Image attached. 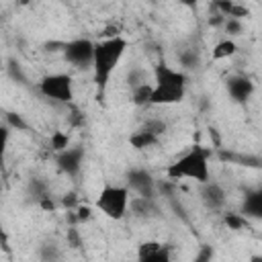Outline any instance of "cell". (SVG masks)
Segmentation results:
<instances>
[{
	"label": "cell",
	"mask_w": 262,
	"mask_h": 262,
	"mask_svg": "<svg viewBox=\"0 0 262 262\" xmlns=\"http://www.w3.org/2000/svg\"><path fill=\"white\" fill-rule=\"evenodd\" d=\"M137 262H172V252L166 244L147 239L137 248Z\"/></svg>",
	"instance_id": "obj_10"
},
{
	"label": "cell",
	"mask_w": 262,
	"mask_h": 262,
	"mask_svg": "<svg viewBox=\"0 0 262 262\" xmlns=\"http://www.w3.org/2000/svg\"><path fill=\"white\" fill-rule=\"evenodd\" d=\"M223 223L231 229V231H242L244 227H248V219L237 211V213H233V211H227V213H223Z\"/></svg>",
	"instance_id": "obj_19"
},
{
	"label": "cell",
	"mask_w": 262,
	"mask_h": 262,
	"mask_svg": "<svg viewBox=\"0 0 262 262\" xmlns=\"http://www.w3.org/2000/svg\"><path fill=\"white\" fill-rule=\"evenodd\" d=\"M49 145H51V149L55 151V154H61V151H66L70 145H72V141H70V135L66 133V131H53L51 135H49Z\"/></svg>",
	"instance_id": "obj_17"
},
{
	"label": "cell",
	"mask_w": 262,
	"mask_h": 262,
	"mask_svg": "<svg viewBox=\"0 0 262 262\" xmlns=\"http://www.w3.org/2000/svg\"><path fill=\"white\" fill-rule=\"evenodd\" d=\"M129 41L123 35H111L102 41H94V61H92V80L96 84V92L102 98L106 94L113 72L119 68L127 53Z\"/></svg>",
	"instance_id": "obj_1"
},
{
	"label": "cell",
	"mask_w": 262,
	"mask_h": 262,
	"mask_svg": "<svg viewBox=\"0 0 262 262\" xmlns=\"http://www.w3.org/2000/svg\"><path fill=\"white\" fill-rule=\"evenodd\" d=\"M213 258H215V250H213V246L203 244V246L196 250L192 262H213Z\"/></svg>",
	"instance_id": "obj_21"
},
{
	"label": "cell",
	"mask_w": 262,
	"mask_h": 262,
	"mask_svg": "<svg viewBox=\"0 0 262 262\" xmlns=\"http://www.w3.org/2000/svg\"><path fill=\"white\" fill-rule=\"evenodd\" d=\"M160 143V137H156L154 133H149V131H145L143 127H139V129H135L131 135H129V145L133 147V149H147V147H154V145H158Z\"/></svg>",
	"instance_id": "obj_13"
},
{
	"label": "cell",
	"mask_w": 262,
	"mask_h": 262,
	"mask_svg": "<svg viewBox=\"0 0 262 262\" xmlns=\"http://www.w3.org/2000/svg\"><path fill=\"white\" fill-rule=\"evenodd\" d=\"M127 186L131 190H135L141 199H154V192H156V182H154V176L147 172V170H141V168H135L127 174Z\"/></svg>",
	"instance_id": "obj_11"
},
{
	"label": "cell",
	"mask_w": 262,
	"mask_h": 262,
	"mask_svg": "<svg viewBox=\"0 0 262 262\" xmlns=\"http://www.w3.org/2000/svg\"><path fill=\"white\" fill-rule=\"evenodd\" d=\"M235 53H237V43H235L231 37H227V39H221V41L215 43L211 55H213L215 61H221V59H229V57H233Z\"/></svg>",
	"instance_id": "obj_15"
},
{
	"label": "cell",
	"mask_w": 262,
	"mask_h": 262,
	"mask_svg": "<svg viewBox=\"0 0 262 262\" xmlns=\"http://www.w3.org/2000/svg\"><path fill=\"white\" fill-rule=\"evenodd\" d=\"M180 63L184 68H194L199 63V55H188V53H182L180 55Z\"/></svg>",
	"instance_id": "obj_23"
},
{
	"label": "cell",
	"mask_w": 262,
	"mask_h": 262,
	"mask_svg": "<svg viewBox=\"0 0 262 262\" xmlns=\"http://www.w3.org/2000/svg\"><path fill=\"white\" fill-rule=\"evenodd\" d=\"M225 31L229 35H239L242 33V20H237V18H225Z\"/></svg>",
	"instance_id": "obj_22"
},
{
	"label": "cell",
	"mask_w": 262,
	"mask_h": 262,
	"mask_svg": "<svg viewBox=\"0 0 262 262\" xmlns=\"http://www.w3.org/2000/svg\"><path fill=\"white\" fill-rule=\"evenodd\" d=\"M37 88L45 98H49L53 102H72L74 100V80L70 74H63V72L45 74L39 80Z\"/></svg>",
	"instance_id": "obj_5"
},
{
	"label": "cell",
	"mask_w": 262,
	"mask_h": 262,
	"mask_svg": "<svg viewBox=\"0 0 262 262\" xmlns=\"http://www.w3.org/2000/svg\"><path fill=\"white\" fill-rule=\"evenodd\" d=\"M63 57L68 63H72L74 68L80 70H92V61H94V41L90 39H72L63 45Z\"/></svg>",
	"instance_id": "obj_6"
},
{
	"label": "cell",
	"mask_w": 262,
	"mask_h": 262,
	"mask_svg": "<svg viewBox=\"0 0 262 262\" xmlns=\"http://www.w3.org/2000/svg\"><path fill=\"white\" fill-rule=\"evenodd\" d=\"M145 131H149V133H154L156 137H160L162 139V135H166V131H168V125L162 121V119H156V117H151V119H147L143 125H141Z\"/></svg>",
	"instance_id": "obj_20"
},
{
	"label": "cell",
	"mask_w": 262,
	"mask_h": 262,
	"mask_svg": "<svg viewBox=\"0 0 262 262\" xmlns=\"http://www.w3.org/2000/svg\"><path fill=\"white\" fill-rule=\"evenodd\" d=\"M39 256L43 262H59L61 260V248L53 242H45L39 248Z\"/></svg>",
	"instance_id": "obj_18"
},
{
	"label": "cell",
	"mask_w": 262,
	"mask_h": 262,
	"mask_svg": "<svg viewBox=\"0 0 262 262\" xmlns=\"http://www.w3.org/2000/svg\"><path fill=\"white\" fill-rule=\"evenodd\" d=\"M188 76L184 70L172 68L166 61L154 66V94L151 106H170L180 104L186 96Z\"/></svg>",
	"instance_id": "obj_2"
},
{
	"label": "cell",
	"mask_w": 262,
	"mask_h": 262,
	"mask_svg": "<svg viewBox=\"0 0 262 262\" xmlns=\"http://www.w3.org/2000/svg\"><path fill=\"white\" fill-rule=\"evenodd\" d=\"M225 90H227V96L235 102V104H246L252 96H254V82L252 78L244 76V74H233L225 80Z\"/></svg>",
	"instance_id": "obj_8"
},
{
	"label": "cell",
	"mask_w": 262,
	"mask_h": 262,
	"mask_svg": "<svg viewBox=\"0 0 262 262\" xmlns=\"http://www.w3.org/2000/svg\"><path fill=\"white\" fill-rule=\"evenodd\" d=\"M76 213H78V219H80V221H84V219H88V217H90V213H92V211H90V207H86V205H80Z\"/></svg>",
	"instance_id": "obj_24"
},
{
	"label": "cell",
	"mask_w": 262,
	"mask_h": 262,
	"mask_svg": "<svg viewBox=\"0 0 262 262\" xmlns=\"http://www.w3.org/2000/svg\"><path fill=\"white\" fill-rule=\"evenodd\" d=\"M215 6H217V10H221L223 18H237V20H242V16L250 14V10L244 4H235V2H217Z\"/></svg>",
	"instance_id": "obj_16"
},
{
	"label": "cell",
	"mask_w": 262,
	"mask_h": 262,
	"mask_svg": "<svg viewBox=\"0 0 262 262\" xmlns=\"http://www.w3.org/2000/svg\"><path fill=\"white\" fill-rule=\"evenodd\" d=\"M239 213L246 219L252 221H262V184L248 188L242 196V205H239Z\"/></svg>",
	"instance_id": "obj_12"
},
{
	"label": "cell",
	"mask_w": 262,
	"mask_h": 262,
	"mask_svg": "<svg viewBox=\"0 0 262 262\" xmlns=\"http://www.w3.org/2000/svg\"><path fill=\"white\" fill-rule=\"evenodd\" d=\"M248 262H262V254H250Z\"/></svg>",
	"instance_id": "obj_25"
},
{
	"label": "cell",
	"mask_w": 262,
	"mask_h": 262,
	"mask_svg": "<svg viewBox=\"0 0 262 262\" xmlns=\"http://www.w3.org/2000/svg\"><path fill=\"white\" fill-rule=\"evenodd\" d=\"M199 196H201V203L213 213L223 211V207L227 203V194H225L223 186L215 180H209L207 184H201L199 186Z\"/></svg>",
	"instance_id": "obj_9"
},
{
	"label": "cell",
	"mask_w": 262,
	"mask_h": 262,
	"mask_svg": "<svg viewBox=\"0 0 262 262\" xmlns=\"http://www.w3.org/2000/svg\"><path fill=\"white\" fill-rule=\"evenodd\" d=\"M166 176L172 180H190L207 184L211 180V166H209V149L203 145H192L182 156H178L172 164L166 166Z\"/></svg>",
	"instance_id": "obj_3"
},
{
	"label": "cell",
	"mask_w": 262,
	"mask_h": 262,
	"mask_svg": "<svg viewBox=\"0 0 262 262\" xmlns=\"http://www.w3.org/2000/svg\"><path fill=\"white\" fill-rule=\"evenodd\" d=\"M131 188L127 184H113V182H106L102 184V188L98 190L96 194V201H94V207L106 217V219H113V221H121L127 213H129V207H131Z\"/></svg>",
	"instance_id": "obj_4"
},
{
	"label": "cell",
	"mask_w": 262,
	"mask_h": 262,
	"mask_svg": "<svg viewBox=\"0 0 262 262\" xmlns=\"http://www.w3.org/2000/svg\"><path fill=\"white\" fill-rule=\"evenodd\" d=\"M151 94H154V84L143 82L131 88V102L135 106H151Z\"/></svg>",
	"instance_id": "obj_14"
},
{
	"label": "cell",
	"mask_w": 262,
	"mask_h": 262,
	"mask_svg": "<svg viewBox=\"0 0 262 262\" xmlns=\"http://www.w3.org/2000/svg\"><path fill=\"white\" fill-rule=\"evenodd\" d=\"M82 164H84V145L76 143L70 145L66 151L55 156V166L59 172H63L70 178H76L82 172Z\"/></svg>",
	"instance_id": "obj_7"
}]
</instances>
